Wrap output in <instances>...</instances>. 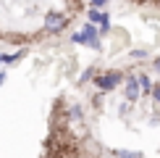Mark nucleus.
<instances>
[{"label":"nucleus","instance_id":"6e6552de","mask_svg":"<svg viewBox=\"0 0 160 158\" xmlns=\"http://www.w3.org/2000/svg\"><path fill=\"white\" fill-rule=\"evenodd\" d=\"M92 3H95V5H105V3H108V0H92Z\"/></svg>","mask_w":160,"mask_h":158},{"label":"nucleus","instance_id":"1a4fd4ad","mask_svg":"<svg viewBox=\"0 0 160 158\" xmlns=\"http://www.w3.org/2000/svg\"><path fill=\"white\" fill-rule=\"evenodd\" d=\"M155 69H158V71H160V58H158V61H155Z\"/></svg>","mask_w":160,"mask_h":158},{"label":"nucleus","instance_id":"423d86ee","mask_svg":"<svg viewBox=\"0 0 160 158\" xmlns=\"http://www.w3.org/2000/svg\"><path fill=\"white\" fill-rule=\"evenodd\" d=\"M118 158H139V153H131V150H118Z\"/></svg>","mask_w":160,"mask_h":158},{"label":"nucleus","instance_id":"9d476101","mask_svg":"<svg viewBox=\"0 0 160 158\" xmlns=\"http://www.w3.org/2000/svg\"><path fill=\"white\" fill-rule=\"evenodd\" d=\"M3 79H5V76H3V74H0V84H3Z\"/></svg>","mask_w":160,"mask_h":158},{"label":"nucleus","instance_id":"0eeeda50","mask_svg":"<svg viewBox=\"0 0 160 158\" xmlns=\"http://www.w3.org/2000/svg\"><path fill=\"white\" fill-rule=\"evenodd\" d=\"M152 95H155V100L160 103V84H158V87H155V90H152Z\"/></svg>","mask_w":160,"mask_h":158},{"label":"nucleus","instance_id":"39448f33","mask_svg":"<svg viewBox=\"0 0 160 158\" xmlns=\"http://www.w3.org/2000/svg\"><path fill=\"white\" fill-rule=\"evenodd\" d=\"M89 18H92V21H97V24H102V26H108V18H105V13H97V11H89Z\"/></svg>","mask_w":160,"mask_h":158},{"label":"nucleus","instance_id":"20e7f679","mask_svg":"<svg viewBox=\"0 0 160 158\" xmlns=\"http://www.w3.org/2000/svg\"><path fill=\"white\" fill-rule=\"evenodd\" d=\"M118 82H121V74H118V71L105 74V76H97V87H100V90H113Z\"/></svg>","mask_w":160,"mask_h":158},{"label":"nucleus","instance_id":"7ed1b4c3","mask_svg":"<svg viewBox=\"0 0 160 158\" xmlns=\"http://www.w3.org/2000/svg\"><path fill=\"white\" fill-rule=\"evenodd\" d=\"M97 29L95 26H84L79 34H74V42H89V45H95V48H100V42H97Z\"/></svg>","mask_w":160,"mask_h":158},{"label":"nucleus","instance_id":"f257e3e1","mask_svg":"<svg viewBox=\"0 0 160 158\" xmlns=\"http://www.w3.org/2000/svg\"><path fill=\"white\" fill-rule=\"evenodd\" d=\"M144 90H150V79L147 76H134L126 84V97H129V100H137Z\"/></svg>","mask_w":160,"mask_h":158},{"label":"nucleus","instance_id":"f03ea898","mask_svg":"<svg viewBox=\"0 0 160 158\" xmlns=\"http://www.w3.org/2000/svg\"><path fill=\"white\" fill-rule=\"evenodd\" d=\"M66 24H68V18H66L63 13H55V11H52V13L45 16V29H48V32H61Z\"/></svg>","mask_w":160,"mask_h":158}]
</instances>
